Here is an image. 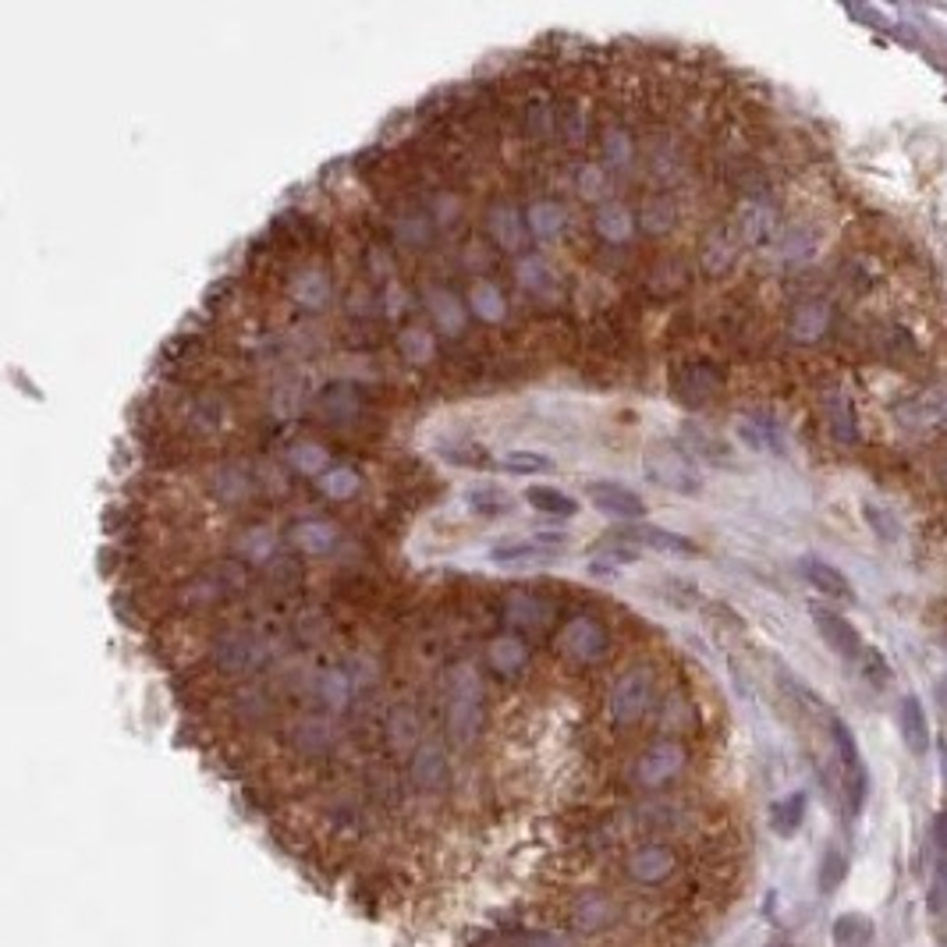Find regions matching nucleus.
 Instances as JSON below:
<instances>
[{
  "label": "nucleus",
  "instance_id": "obj_1",
  "mask_svg": "<svg viewBox=\"0 0 947 947\" xmlns=\"http://www.w3.org/2000/svg\"><path fill=\"white\" fill-rule=\"evenodd\" d=\"M834 327V306L823 295H802L784 312V338L792 344H820Z\"/></svg>",
  "mask_w": 947,
  "mask_h": 947
},
{
  "label": "nucleus",
  "instance_id": "obj_2",
  "mask_svg": "<svg viewBox=\"0 0 947 947\" xmlns=\"http://www.w3.org/2000/svg\"><path fill=\"white\" fill-rule=\"evenodd\" d=\"M831 742L841 760V774H845V795H848V810L858 813L866 802V763L863 752H858V742L852 728L841 721V717H831Z\"/></svg>",
  "mask_w": 947,
  "mask_h": 947
},
{
  "label": "nucleus",
  "instance_id": "obj_3",
  "mask_svg": "<svg viewBox=\"0 0 947 947\" xmlns=\"http://www.w3.org/2000/svg\"><path fill=\"white\" fill-rule=\"evenodd\" d=\"M625 873H628V881L639 887H660L678 873V852L668 841H646V845H639L628 855Z\"/></svg>",
  "mask_w": 947,
  "mask_h": 947
},
{
  "label": "nucleus",
  "instance_id": "obj_4",
  "mask_svg": "<svg viewBox=\"0 0 947 947\" xmlns=\"http://www.w3.org/2000/svg\"><path fill=\"white\" fill-rule=\"evenodd\" d=\"M646 476L671 490H681V494H696L699 490V472L692 469L689 454L675 444H657L646 454Z\"/></svg>",
  "mask_w": 947,
  "mask_h": 947
},
{
  "label": "nucleus",
  "instance_id": "obj_5",
  "mask_svg": "<svg viewBox=\"0 0 947 947\" xmlns=\"http://www.w3.org/2000/svg\"><path fill=\"white\" fill-rule=\"evenodd\" d=\"M486 560L497 568H533V565H554V560H560V550L543 547L536 536L533 539L501 536L486 547Z\"/></svg>",
  "mask_w": 947,
  "mask_h": 947
},
{
  "label": "nucleus",
  "instance_id": "obj_6",
  "mask_svg": "<svg viewBox=\"0 0 947 947\" xmlns=\"http://www.w3.org/2000/svg\"><path fill=\"white\" fill-rule=\"evenodd\" d=\"M586 494H589V504L596 507V512H604L610 518H642L646 512H650L636 490L621 486L618 480H593V483H586Z\"/></svg>",
  "mask_w": 947,
  "mask_h": 947
},
{
  "label": "nucleus",
  "instance_id": "obj_7",
  "mask_svg": "<svg viewBox=\"0 0 947 947\" xmlns=\"http://www.w3.org/2000/svg\"><path fill=\"white\" fill-rule=\"evenodd\" d=\"M820 415H823V426L831 433V441H837L841 447L858 444V415L845 391H823Z\"/></svg>",
  "mask_w": 947,
  "mask_h": 947
},
{
  "label": "nucleus",
  "instance_id": "obj_8",
  "mask_svg": "<svg viewBox=\"0 0 947 947\" xmlns=\"http://www.w3.org/2000/svg\"><path fill=\"white\" fill-rule=\"evenodd\" d=\"M898 423L912 426V430H923V426H937L940 419L947 415V388L937 383V388H926L919 394H912L908 401L898 405Z\"/></svg>",
  "mask_w": 947,
  "mask_h": 947
},
{
  "label": "nucleus",
  "instance_id": "obj_9",
  "mask_svg": "<svg viewBox=\"0 0 947 947\" xmlns=\"http://www.w3.org/2000/svg\"><path fill=\"white\" fill-rule=\"evenodd\" d=\"M813 621H816V628H820V636H823V642L831 646V650L841 657V660H855L858 663V657H863V639H858V631L841 618V614H834V610H813Z\"/></svg>",
  "mask_w": 947,
  "mask_h": 947
},
{
  "label": "nucleus",
  "instance_id": "obj_10",
  "mask_svg": "<svg viewBox=\"0 0 947 947\" xmlns=\"http://www.w3.org/2000/svg\"><path fill=\"white\" fill-rule=\"evenodd\" d=\"M462 504L465 512L480 515L483 522H494V518H507L515 512V497L507 490L494 486V483H472L462 490Z\"/></svg>",
  "mask_w": 947,
  "mask_h": 947
},
{
  "label": "nucleus",
  "instance_id": "obj_11",
  "mask_svg": "<svg viewBox=\"0 0 947 947\" xmlns=\"http://www.w3.org/2000/svg\"><path fill=\"white\" fill-rule=\"evenodd\" d=\"M802 575L805 583H810L820 596H827V600H837V604H855V589L845 575H841L834 565H827V560L820 557H805L802 560Z\"/></svg>",
  "mask_w": 947,
  "mask_h": 947
},
{
  "label": "nucleus",
  "instance_id": "obj_12",
  "mask_svg": "<svg viewBox=\"0 0 947 947\" xmlns=\"http://www.w3.org/2000/svg\"><path fill=\"white\" fill-rule=\"evenodd\" d=\"M898 728H902V739H905V749L912 752V756H923V752L929 749V742H934V734H929V721H926V710L916 696H905L902 707H898Z\"/></svg>",
  "mask_w": 947,
  "mask_h": 947
},
{
  "label": "nucleus",
  "instance_id": "obj_13",
  "mask_svg": "<svg viewBox=\"0 0 947 947\" xmlns=\"http://www.w3.org/2000/svg\"><path fill=\"white\" fill-rule=\"evenodd\" d=\"M805 810H810V799H805V792L781 795L774 805H770V831H774L778 837H795L799 827L805 823Z\"/></svg>",
  "mask_w": 947,
  "mask_h": 947
},
{
  "label": "nucleus",
  "instance_id": "obj_14",
  "mask_svg": "<svg viewBox=\"0 0 947 947\" xmlns=\"http://www.w3.org/2000/svg\"><path fill=\"white\" fill-rule=\"evenodd\" d=\"M831 937L837 947H869L876 937V923L866 912H841L831 923Z\"/></svg>",
  "mask_w": 947,
  "mask_h": 947
},
{
  "label": "nucleus",
  "instance_id": "obj_15",
  "mask_svg": "<svg viewBox=\"0 0 947 947\" xmlns=\"http://www.w3.org/2000/svg\"><path fill=\"white\" fill-rule=\"evenodd\" d=\"M497 469L512 472V476H539V472H554L557 462L536 447H507L497 459Z\"/></svg>",
  "mask_w": 947,
  "mask_h": 947
},
{
  "label": "nucleus",
  "instance_id": "obj_16",
  "mask_svg": "<svg viewBox=\"0 0 947 947\" xmlns=\"http://www.w3.org/2000/svg\"><path fill=\"white\" fill-rule=\"evenodd\" d=\"M525 501H529L539 515H554V518L578 515V501L557 486H525Z\"/></svg>",
  "mask_w": 947,
  "mask_h": 947
},
{
  "label": "nucleus",
  "instance_id": "obj_17",
  "mask_svg": "<svg viewBox=\"0 0 947 947\" xmlns=\"http://www.w3.org/2000/svg\"><path fill=\"white\" fill-rule=\"evenodd\" d=\"M625 539H639L646 547H657V550H668V554H696V543H689L686 536L668 533V529H657V525H642V529H621Z\"/></svg>",
  "mask_w": 947,
  "mask_h": 947
},
{
  "label": "nucleus",
  "instance_id": "obj_18",
  "mask_svg": "<svg viewBox=\"0 0 947 947\" xmlns=\"http://www.w3.org/2000/svg\"><path fill=\"white\" fill-rule=\"evenodd\" d=\"M848 876V855L841 852L837 845H831L827 852H823L820 858V869H816V884H820V894H834L841 884H845Z\"/></svg>",
  "mask_w": 947,
  "mask_h": 947
},
{
  "label": "nucleus",
  "instance_id": "obj_19",
  "mask_svg": "<svg viewBox=\"0 0 947 947\" xmlns=\"http://www.w3.org/2000/svg\"><path fill=\"white\" fill-rule=\"evenodd\" d=\"M858 668H863V675L873 681L876 689H884L887 681H891V668H887V660H884V653H881V650H873V646H866V650H863V657H858Z\"/></svg>",
  "mask_w": 947,
  "mask_h": 947
},
{
  "label": "nucleus",
  "instance_id": "obj_20",
  "mask_svg": "<svg viewBox=\"0 0 947 947\" xmlns=\"http://www.w3.org/2000/svg\"><path fill=\"white\" fill-rule=\"evenodd\" d=\"M934 841H937V848L947 855V805H944V810L937 813V820H934Z\"/></svg>",
  "mask_w": 947,
  "mask_h": 947
},
{
  "label": "nucleus",
  "instance_id": "obj_21",
  "mask_svg": "<svg viewBox=\"0 0 947 947\" xmlns=\"http://www.w3.org/2000/svg\"><path fill=\"white\" fill-rule=\"evenodd\" d=\"M940 774H944V781H947V742L940 745Z\"/></svg>",
  "mask_w": 947,
  "mask_h": 947
},
{
  "label": "nucleus",
  "instance_id": "obj_22",
  "mask_svg": "<svg viewBox=\"0 0 947 947\" xmlns=\"http://www.w3.org/2000/svg\"><path fill=\"white\" fill-rule=\"evenodd\" d=\"M770 947H792V944H770Z\"/></svg>",
  "mask_w": 947,
  "mask_h": 947
}]
</instances>
